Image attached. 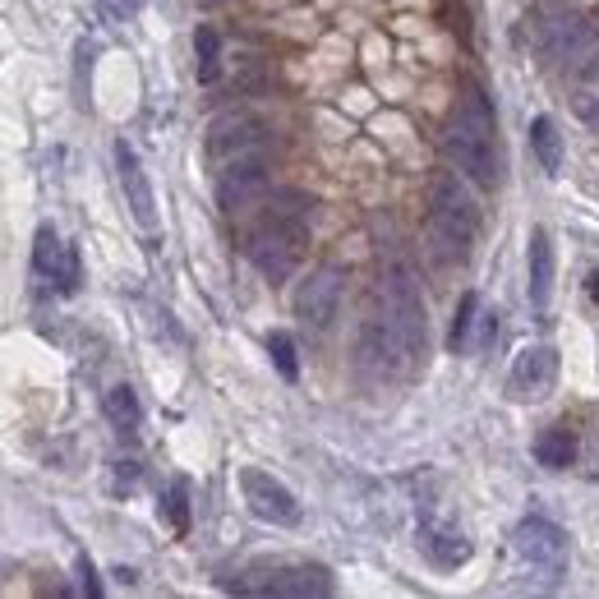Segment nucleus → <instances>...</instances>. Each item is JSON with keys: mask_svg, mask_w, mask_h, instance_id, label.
<instances>
[{"mask_svg": "<svg viewBox=\"0 0 599 599\" xmlns=\"http://www.w3.org/2000/svg\"><path fill=\"white\" fill-rule=\"evenodd\" d=\"M590 300H595V304H599V272H595V277H590Z\"/></svg>", "mask_w": 599, "mask_h": 599, "instance_id": "c85d7f7f", "label": "nucleus"}, {"mask_svg": "<svg viewBox=\"0 0 599 599\" xmlns=\"http://www.w3.org/2000/svg\"><path fill=\"white\" fill-rule=\"evenodd\" d=\"M79 577H84V590H88V595H101V581H97V571H93L88 558H79Z\"/></svg>", "mask_w": 599, "mask_h": 599, "instance_id": "bb28decb", "label": "nucleus"}, {"mask_svg": "<svg viewBox=\"0 0 599 599\" xmlns=\"http://www.w3.org/2000/svg\"><path fill=\"white\" fill-rule=\"evenodd\" d=\"M512 544H516V554L526 558L535 571H563V567H567V554H571L567 531L558 526V521H549V516H526V521L516 526Z\"/></svg>", "mask_w": 599, "mask_h": 599, "instance_id": "f8f14e48", "label": "nucleus"}, {"mask_svg": "<svg viewBox=\"0 0 599 599\" xmlns=\"http://www.w3.org/2000/svg\"><path fill=\"white\" fill-rule=\"evenodd\" d=\"M535 461L549 466V471H567V466L577 461V434L567 425H549L535 438Z\"/></svg>", "mask_w": 599, "mask_h": 599, "instance_id": "a211bd4d", "label": "nucleus"}, {"mask_svg": "<svg viewBox=\"0 0 599 599\" xmlns=\"http://www.w3.org/2000/svg\"><path fill=\"white\" fill-rule=\"evenodd\" d=\"M129 6H135V0H129Z\"/></svg>", "mask_w": 599, "mask_h": 599, "instance_id": "7c9ffc66", "label": "nucleus"}, {"mask_svg": "<svg viewBox=\"0 0 599 599\" xmlns=\"http://www.w3.org/2000/svg\"><path fill=\"white\" fill-rule=\"evenodd\" d=\"M442 152H448V162L466 180H475L480 190H499V180H503L499 125H493V107H489V97L480 88L461 93L448 129H442Z\"/></svg>", "mask_w": 599, "mask_h": 599, "instance_id": "f257e3e1", "label": "nucleus"}, {"mask_svg": "<svg viewBox=\"0 0 599 599\" xmlns=\"http://www.w3.org/2000/svg\"><path fill=\"white\" fill-rule=\"evenodd\" d=\"M480 231V207L466 194V185L452 171H438L429 180V240L442 264H466Z\"/></svg>", "mask_w": 599, "mask_h": 599, "instance_id": "7ed1b4c3", "label": "nucleus"}, {"mask_svg": "<svg viewBox=\"0 0 599 599\" xmlns=\"http://www.w3.org/2000/svg\"><path fill=\"white\" fill-rule=\"evenodd\" d=\"M240 493L245 503L258 521H268V526H300V499L281 480H272L268 471H258V466H245L240 471Z\"/></svg>", "mask_w": 599, "mask_h": 599, "instance_id": "1a4fd4ad", "label": "nucleus"}, {"mask_svg": "<svg viewBox=\"0 0 599 599\" xmlns=\"http://www.w3.org/2000/svg\"><path fill=\"white\" fill-rule=\"evenodd\" d=\"M304 245H309V199L296 194V190H286V194H277L268 203V213L249 226L245 258L268 281H286L300 268Z\"/></svg>", "mask_w": 599, "mask_h": 599, "instance_id": "f03ea898", "label": "nucleus"}, {"mask_svg": "<svg viewBox=\"0 0 599 599\" xmlns=\"http://www.w3.org/2000/svg\"><path fill=\"white\" fill-rule=\"evenodd\" d=\"M383 309L393 319L397 336H402V351H406V364L425 360L429 351V319H425V300H420V286H415L410 268H387L383 272Z\"/></svg>", "mask_w": 599, "mask_h": 599, "instance_id": "20e7f679", "label": "nucleus"}, {"mask_svg": "<svg viewBox=\"0 0 599 599\" xmlns=\"http://www.w3.org/2000/svg\"><path fill=\"white\" fill-rule=\"evenodd\" d=\"M475 328H480V336H475L471 346H475V351H489V346H493V336H499V314H480V319H475Z\"/></svg>", "mask_w": 599, "mask_h": 599, "instance_id": "a878e982", "label": "nucleus"}, {"mask_svg": "<svg viewBox=\"0 0 599 599\" xmlns=\"http://www.w3.org/2000/svg\"><path fill=\"white\" fill-rule=\"evenodd\" d=\"M402 360H406V351H402V336H397L393 319H387V309H383V314H370V319L360 323V332H355V364H360V374L387 378Z\"/></svg>", "mask_w": 599, "mask_h": 599, "instance_id": "9b49d317", "label": "nucleus"}, {"mask_svg": "<svg viewBox=\"0 0 599 599\" xmlns=\"http://www.w3.org/2000/svg\"><path fill=\"white\" fill-rule=\"evenodd\" d=\"M254 152H268V125L258 116L231 111V116L213 120V129H207V158H213V167H226L236 158H254Z\"/></svg>", "mask_w": 599, "mask_h": 599, "instance_id": "6e6552de", "label": "nucleus"}, {"mask_svg": "<svg viewBox=\"0 0 599 599\" xmlns=\"http://www.w3.org/2000/svg\"><path fill=\"white\" fill-rule=\"evenodd\" d=\"M342 296H346V272L342 268H319L296 286V319L309 332H328L342 314Z\"/></svg>", "mask_w": 599, "mask_h": 599, "instance_id": "0eeeda50", "label": "nucleus"}, {"mask_svg": "<svg viewBox=\"0 0 599 599\" xmlns=\"http://www.w3.org/2000/svg\"><path fill=\"white\" fill-rule=\"evenodd\" d=\"M194 69H199V84H217L222 79V38H217V29H203L194 33Z\"/></svg>", "mask_w": 599, "mask_h": 599, "instance_id": "412c9836", "label": "nucleus"}, {"mask_svg": "<svg viewBox=\"0 0 599 599\" xmlns=\"http://www.w3.org/2000/svg\"><path fill=\"white\" fill-rule=\"evenodd\" d=\"M475 319H480V296H471V291H466V296H461V304H457L452 332H448V346H452V355L471 351V328H475Z\"/></svg>", "mask_w": 599, "mask_h": 599, "instance_id": "4be33fe9", "label": "nucleus"}, {"mask_svg": "<svg viewBox=\"0 0 599 599\" xmlns=\"http://www.w3.org/2000/svg\"><path fill=\"white\" fill-rule=\"evenodd\" d=\"M558 383V351L554 346H526L512 360V393L516 397H549Z\"/></svg>", "mask_w": 599, "mask_h": 599, "instance_id": "2eb2a0df", "label": "nucleus"}, {"mask_svg": "<svg viewBox=\"0 0 599 599\" xmlns=\"http://www.w3.org/2000/svg\"><path fill=\"white\" fill-rule=\"evenodd\" d=\"M240 590L249 595H332V571L314 563H254Z\"/></svg>", "mask_w": 599, "mask_h": 599, "instance_id": "423d86ee", "label": "nucleus"}, {"mask_svg": "<svg viewBox=\"0 0 599 599\" xmlns=\"http://www.w3.org/2000/svg\"><path fill=\"white\" fill-rule=\"evenodd\" d=\"M571 93H599V51L590 61H581V69H577V88Z\"/></svg>", "mask_w": 599, "mask_h": 599, "instance_id": "393cba45", "label": "nucleus"}, {"mask_svg": "<svg viewBox=\"0 0 599 599\" xmlns=\"http://www.w3.org/2000/svg\"><path fill=\"white\" fill-rule=\"evenodd\" d=\"M531 152H535V162L544 175H558L563 171V135H558V125L549 116H535L531 120Z\"/></svg>", "mask_w": 599, "mask_h": 599, "instance_id": "6ab92c4d", "label": "nucleus"}, {"mask_svg": "<svg viewBox=\"0 0 599 599\" xmlns=\"http://www.w3.org/2000/svg\"><path fill=\"white\" fill-rule=\"evenodd\" d=\"M116 475H120V484L139 480V461H116Z\"/></svg>", "mask_w": 599, "mask_h": 599, "instance_id": "cd10ccee", "label": "nucleus"}, {"mask_svg": "<svg viewBox=\"0 0 599 599\" xmlns=\"http://www.w3.org/2000/svg\"><path fill=\"white\" fill-rule=\"evenodd\" d=\"M420 549L434 567H461L471 563V539H466L457 526H448V521H425L420 526Z\"/></svg>", "mask_w": 599, "mask_h": 599, "instance_id": "dca6fc26", "label": "nucleus"}, {"mask_svg": "<svg viewBox=\"0 0 599 599\" xmlns=\"http://www.w3.org/2000/svg\"><path fill=\"white\" fill-rule=\"evenodd\" d=\"M203 6H207V10H213V6H226V0H203Z\"/></svg>", "mask_w": 599, "mask_h": 599, "instance_id": "c756f323", "label": "nucleus"}, {"mask_svg": "<svg viewBox=\"0 0 599 599\" xmlns=\"http://www.w3.org/2000/svg\"><path fill=\"white\" fill-rule=\"evenodd\" d=\"M272 185V171H268V158L254 152V158H236L217 167V207L222 213H240V207H254L258 199L268 194Z\"/></svg>", "mask_w": 599, "mask_h": 599, "instance_id": "9d476101", "label": "nucleus"}, {"mask_svg": "<svg viewBox=\"0 0 599 599\" xmlns=\"http://www.w3.org/2000/svg\"><path fill=\"white\" fill-rule=\"evenodd\" d=\"M268 355H272V364H277V374L286 378V383H296L300 378V360H296V342L286 332H272L268 336Z\"/></svg>", "mask_w": 599, "mask_h": 599, "instance_id": "b1692460", "label": "nucleus"}, {"mask_svg": "<svg viewBox=\"0 0 599 599\" xmlns=\"http://www.w3.org/2000/svg\"><path fill=\"white\" fill-rule=\"evenodd\" d=\"M162 521H167V526L175 531V535H185L190 531V503H185V484H171L167 493H162Z\"/></svg>", "mask_w": 599, "mask_h": 599, "instance_id": "5701e85b", "label": "nucleus"}, {"mask_svg": "<svg viewBox=\"0 0 599 599\" xmlns=\"http://www.w3.org/2000/svg\"><path fill=\"white\" fill-rule=\"evenodd\" d=\"M33 272L42 281H56L61 291L69 296L74 286H79V254H74L51 226H42L38 240H33Z\"/></svg>", "mask_w": 599, "mask_h": 599, "instance_id": "4468645a", "label": "nucleus"}, {"mask_svg": "<svg viewBox=\"0 0 599 599\" xmlns=\"http://www.w3.org/2000/svg\"><path fill=\"white\" fill-rule=\"evenodd\" d=\"M116 175H120V190H125V203H129V213H135V222L143 231H152L158 226V199H152V185H148V171L139 162V152L125 139L116 143Z\"/></svg>", "mask_w": 599, "mask_h": 599, "instance_id": "ddd939ff", "label": "nucleus"}, {"mask_svg": "<svg viewBox=\"0 0 599 599\" xmlns=\"http://www.w3.org/2000/svg\"><path fill=\"white\" fill-rule=\"evenodd\" d=\"M549 296H554V245L535 226L531 231V304L544 309V304H549Z\"/></svg>", "mask_w": 599, "mask_h": 599, "instance_id": "f3484780", "label": "nucleus"}, {"mask_svg": "<svg viewBox=\"0 0 599 599\" xmlns=\"http://www.w3.org/2000/svg\"><path fill=\"white\" fill-rule=\"evenodd\" d=\"M107 420L116 425V434H139L143 406H139V393L129 383H116L111 393H107Z\"/></svg>", "mask_w": 599, "mask_h": 599, "instance_id": "aec40b11", "label": "nucleus"}, {"mask_svg": "<svg viewBox=\"0 0 599 599\" xmlns=\"http://www.w3.org/2000/svg\"><path fill=\"white\" fill-rule=\"evenodd\" d=\"M586 38H590L586 14H581V10H567V6L544 10V14L531 23V46H535V61H539L544 69L571 61V56H577V51L586 46Z\"/></svg>", "mask_w": 599, "mask_h": 599, "instance_id": "39448f33", "label": "nucleus"}]
</instances>
